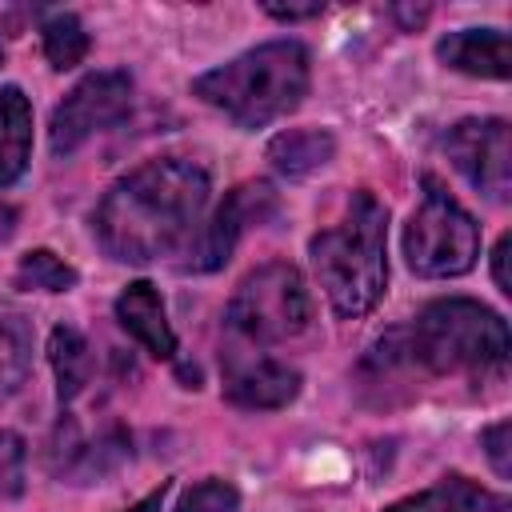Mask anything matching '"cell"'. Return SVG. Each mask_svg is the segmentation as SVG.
Returning <instances> with one entry per match:
<instances>
[{"mask_svg": "<svg viewBox=\"0 0 512 512\" xmlns=\"http://www.w3.org/2000/svg\"><path fill=\"white\" fill-rule=\"evenodd\" d=\"M164 500H168V484H160V488H152L140 504H132V508H124V512H164Z\"/></svg>", "mask_w": 512, "mask_h": 512, "instance_id": "25", "label": "cell"}, {"mask_svg": "<svg viewBox=\"0 0 512 512\" xmlns=\"http://www.w3.org/2000/svg\"><path fill=\"white\" fill-rule=\"evenodd\" d=\"M32 160V104L24 88H0V188L16 184Z\"/></svg>", "mask_w": 512, "mask_h": 512, "instance_id": "13", "label": "cell"}, {"mask_svg": "<svg viewBox=\"0 0 512 512\" xmlns=\"http://www.w3.org/2000/svg\"><path fill=\"white\" fill-rule=\"evenodd\" d=\"M224 324L236 340L256 344V348L300 336L312 324V296H308L300 268L288 260H268L252 268L236 284L224 308Z\"/></svg>", "mask_w": 512, "mask_h": 512, "instance_id": "5", "label": "cell"}, {"mask_svg": "<svg viewBox=\"0 0 512 512\" xmlns=\"http://www.w3.org/2000/svg\"><path fill=\"white\" fill-rule=\"evenodd\" d=\"M436 56L464 72V76H484V80H508L512 72V48L504 28H460L436 40Z\"/></svg>", "mask_w": 512, "mask_h": 512, "instance_id": "12", "label": "cell"}, {"mask_svg": "<svg viewBox=\"0 0 512 512\" xmlns=\"http://www.w3.org/2000/svg\"><path fill=\"white\" fill-rule=\"evenodd\" d=\"M264 12L268 16H276V20H308V16H320L324 12V4L320 0H312V4H264Z\"/></svg>", "mask_w": 512, "mask_h": 512, "instance_id": "24", "label": "cell"}, {"mask_svg": "<svg viewBox=\"0 0 512 512\" xmlns=\"http://www.w3.org/2000/svg\"><path fill=\"white\" fill-rule=\"evenodd\" d=\"M76 284V268L64 264L52 248H32L16 264V288H36V292H68Z\"/></svg>", "mask_w": 512, "mask_h": 512, "instance_id": "19", "label": "cell"}, {"mask_svg": "<svg viewBox=\"0 0 512 512\" xmlns=\"http://www.w3.org/2000/svg\"><path fill=\"white\" fill-rule=\"evenodd\" d=\"M276 212V192L272 184L264 180H248V184H236L220 208L212 212L208 224H200V232L192 236V256H188V272H216L232 248L240 244V236L252 228V224H264L268 216Z\"/></svg>", "mask_w": 512, "mask_h": 512, "instance_id": "9", "label": "cell"}, {"mask_svg": "<svg viewBox=\"0 0 512 512\" xmlns=\"http://www.w3.org/2000/svg\"><path fill=\"white\" fill-rule=\"evenodd\" d=\"M384 512H508V500L480 488L468 476H444L440 484L412 492V496L388 504Z\"/></svg>", "mask_w": 512, "mask_h": 512, "instance_id": "14", "label": "cell"}, {"mask_svg": "<svg viewBox=\"0 0 512 512\" xmlns=\"http://www.w3.org/2000/svg\"><path fill=\"white\" fill-rule=\"evenodd\" d=\"M388 340L376 344V352L388 364H412L436 376L468 372V376H488L504 372L508 364V324L500 312H492L480 300L468 296H444L420 308V316L408 328L388 332Z\"/></svg>", "mask_w": 512, "mask_h": 512, "instance_id": "2", "label": "cell"}, {"mask_svg": "<svg viewBox=\"0 0 512 512\" xmlns=\"http://www.w3.org/2000/svg\"><path fill=\"white\" fill-rule=\"evenodd\" d=\"M40 40H44V56H48V64L56 72L76 68L88 56V48H92V40H88V32H84L76 12H52L40 24Z\"/></svg>", "mask_w": 512, "mask_h": 512, "instance_id": "18", "label": "cell"}, {"mask_svg": "<svg viewBox=\"0 0 512 512\" xmlns=\"http://www.w3.org/2000/svg\"><path fill=\"white\" fill-rule=\"evenodd\" d=\"M16 232V208L12 204H0V240H8Z\"/></svg>", "mask_w": 512, "mask_h": 512, "instance_id": "27", "label": "cell"}, {"mask_svg": "<svg viewBox=\"0 0 512 512\" xmlns=\"http://www.w3.org/2000/svg\"><path fill=\"white\" fill-rule=\"evenodd\" d=\"M48 360H52V372H56V400L64 408V404H72L88 388L96 360H92L88 340L76 328H68V324L52 328V336H48Z\"/></svg>", "mask_w": 512, "mask_h": 512, "instance_id": "16", "label": "cell"}, {"mask_svg": "<svg viewBox=\"0 0 512 512\" xmlns=\"http://www.w3.org/2000/svg\"><path fill=\"white\" fill-rule=\"evenodd\" d=\"M208 172L188 156H156L120 176L92 212L100 248L120 264H148L192 244L208 204Z\"/></svg>", "mask_w": 512, "mask_h": 512, "instance_id": "1", "label": "cell"}, {"mask_svg": "<svg viewBox=\"0 0 512 512\" xmlns=\"http://www.w3.org/2000/svg\"><path fill=\"white\" fill-rule=\"evenodd\" d=\"M116 320L120 328L144 344L148 356L156 360H176V332L168 324V312H164V296L152 280H136L128 284L120 296H116Z\"/></svg>", "mask_w": 512, "mask_h": 512, "instance_id": "11", "label": "cell"}, {"mask_svg": "<svg viewBox=\"0 0 512 512\" xmlns=\"http://www.w3.org/2000/svg\"><path fill=\"white\" fill-rule=\"evenodd\" d=\"M132 108V76L120 68L88 72L52 112L48 120V148L52 156H72L96 132L120 124Z\"/></svg>", "mask_w": 512, "mask_h": 512, "instance_id": "7", "label": "cell"}, {"mask_svg": "<svg viewBox=\"0 0 512 512\" xmlns=\"http://www.w3.org/2000/svg\"><path fill=\"white\" fill-rule=\"evenodd\" d=\"M336 152V140L328 128H288L280 136H272L268 144V160L280 176H308L316 168H324Z\"/></svg>", "mask_w": 512, "mask_h": 512, "instance_id": "15", "label": "cell"}, {"mask_svg": "<svg viewBox=\"0 0 512 512\" xmlns=\"http://www.w3.org/2000/svg\"><path fill=\"white\" fill-rule=\"evenodd\" d=\"M392 12L404 20V28H416V24L428 20V8H392Z\"/></svg>", "mask_w": 512, "mask_h": 512, "instance_id": "26", "label": "cell"}, {"mask_svg": "<svg viewBox=\"0 0 512 512\" xmlns=\"http://www.w3.org/2000/svg\"><path fill=\"white\" fill-rule=\"evenodd\" d=\"M480 256V224L448 196L436 176H424V196L404 224V260L424 280L464 276Z\"/></svg>", "mask_w": 512, "mask_h": 512, "instance_id": "6", "label": "cell"}, {"mask_svg": "<svg viewBox=\"0 0 512 512\" xmlns=\"http://www.w3.org/2000/svg\"><path fill=\"white\" fill-rule=\"evenodd\" d=\"M316 280L336 316L372 312L388 288V208L368 192H352L344 216L308 240Z\"/></svg>", "mask_w": 512, "mask_h": 512, "instance_id": "3", "label": "cell"}, {"mask_svg": "<svg viewBox=\"0 0 512 512\" xmlns=\"http://www.w3.org/2000/svg\"><path fill=\"white\" fill-rule=\"evenodd\" d=\"M444 152L452 168L492 204L512 196V128L500 116H468L448 128Z\"/></svg>", "mask_w": 512, "mask_h": 512, "instance_id": "8", "label": "cell"}, {"mask_svg": "<svg viewBox=\"0 0 512 512\" xmlns=\"http://www.w3.org/2000/svg\"><path fill=\"white\" fill-rule=\"evenodd\" d=\"M308 76H312V60L300 40H268L196 76L192 92L204 104L220 108L236 128L256 132L300 108L308 92Z\"/></svg>", "mask_w": 512, "mask_h": 512, "instance_id": "4", "label": "cell"}, {"mask_svg": "<svg viewBox=\"0 0 512 512\" xmlns=\"http://www.w3.org/2000/svg\"><path fill=\"white\" fill-rule=\"evenodd\" d=\"M24 464H28L24 440L16 432H0V504L24 492Z\"/></svg>", "mask_w": 512, "mask_h": 512, "instance_id": "21", "label": "cell"}, {"mask_svg": "<svg viewBox=\"0 0 512 512\" xmlns=\"http://www.w3.org/2000/svg\"><path fill=\"white\" fill-rule=\"evenodd\" d=\"M236 508H240V492H236V484L212 476V480L192 484V488L176 500L172 512H236Z\"/></svg>", "mask_w": 512, "mask_h": 512, "instance_id": "20", "label": "cell"}, {"mask_svg": "<svg viewBox=\"0 0 512 512\" xmlns=\"http://www.w3.org/2000/svg\"><path fill=\"white\" fill-rule=\"evenodd\" d=\"M508 252H512V236L504 232V236L496 240V248H492V280H496V288H500L504 296H512V280H508Z\"/></svg>", "mask_w": 512, "mask_h": 512, "instance_id": "23", "label": "cell"}, {"mask_svg": "<svg viewBox=\"0 0 512 512\" xmlns=\"http://www.w3.org/2000/svg\"><path fill=\"white\" fill-rule=\"evenodd\" d=\"M508 432H512V424H508V420H496V424L484 428V436H480V444H484V452H488L496 476H508V472H512V460H508Z\"/></svg>", "mask_w": 512, "mask_h": 512, "instance_id": "22", "label": "cell"}, {"mask_svg": "<svg viewBox=\"0 0 512 512\" xmlns=\"http://www.w3.org/2000/svg\"><path fill=\"white\" fill-rule=\"evenodd\" d=\"M220 388L240 408H284L300 392V372L256 344L232 340L220 352Z\"/></svg>", "mask_w": 512, "mask_h": 512, "instance_id": "10", "label": "cell"}, {"mask_svg": "<svg viewBox=\"0 0 512 512\" xmlns=\"http://www.w3.org/2000/svg\"><path fill=\"white\" fill-rule=\"evenodd\" d=\"M32 368V328L24 312L0 304V404H8Z\"/></svg>", "mask_w": 512, "mask_h": 512, "instance_id": "17", "label": "cell"}]
</instances>
